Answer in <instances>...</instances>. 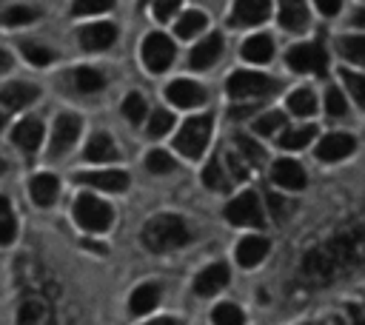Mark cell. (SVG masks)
Returning <instances> with one entry per match:
<instances>
[{
    "label": "cell",
    "instance_id": "25",
    "mask_svg": "<svg viewBox=\"0 0 365 325\" xmlns=\"http://www.w3.org/2000/svg\"><path fill=\"white\" fill-rule=\"evenodd\" d=\"M86 157L91 160V162H106V160H117V145H114V140L108 137V134H94L91 140H88V145H86Z\"/></svg>",
    "mask_w": 365,
    "mask_h": 325
},
{
    "label": "cell",
    "instance_id": "14",
    "mask_svg": "<svg viewBox=\"0 0 365 325\" xmlns=\"http://www.w3.org/2000/svg\"><path fill=\"white\" fill-rule=\"evenodd\" d=\"M77 180L91 185V188L117 191V194L128 188V174L125 171H114V168H108V171H86V174H77Z\"/></svg>",
    "mask_w": 365,
    "mask_h": 325
},
{
    "label": "cell",
    "instance_id": "23",
    "mask_svg": "<svg viewBox=\"0 0 365 325\" xmlns=\"http://www.w3.org/2000/svg\"><path fill=\"white\" fill-rule=\"evenodd\" d=\"M242 57L251 63H268L274 57V43L268 34H254L242 43Z\"/></svg>",
    "mask_w": 365,
    "mask_h": 325
},
{
    "label": "cell",
    "instance_id": "27",
    "mask_svg": "<svg viewBox=\"0 0 365 325\" xmlns=\"http://www.w3.org/2000/svg\"><path fill=\"white\" fill-rule=\"evenodd\" d=\"M314 134H317L314 125H299V128H288V131H282V137H279L277 143H279L282 148H288V151H297V148H305L308 140H314Z\"/></svg>",
    "mask_w": 365,
    "mask_h": 325
},
{
    "label": "cell",
    "instance_id": "9",
    "mask_svg": "<svg viewBox=\"0 0 365 325\" xmlns=\"http://www.w3.org/2000/svg\"><path fill=\"white\" fill-rule=\"evenodd\" d=\"M80 137V117L77 114H60L51 131V154L68 151Z\"/></svg>",
    "mask_w": 365,
    "mask_h": 325
},
{
    "label": "cell",
    "instance_id": "39",
    "mask_svg": "<svg viewBox=\"0 0 365 325\" xmlns=\"http://www.w3.org/2000/svg\"><path fill=\"white\" fill-rule=\"evenodd\" d=\"M34 17H37V11L29 9V6H11V9H6V11L0 14V20L9 23V26H23V23H29V20H34Z\"/></svg>",
    "mask_w": 365,
    "mask_h": 325
},
{
    "label": "cell",
    "instance_id": "16",
    "mask_svg": "<svg viewBox=\"0 0 365 325\" xmlns=\"http://www.w3.org/2000/svg\"><path fill=\"white\" fill-rule=\"evenodd\" d=\"M271 174H274V182L282 185V188H288V191L305 188V171H302V165L297 160H285V157L277 160Z\"/></svg>",
    "mask_w": 365,
    "mask_h": 325
},
{
    "label": "cell",
    "instance_id": "28",
    "mask_svg": "<svg viewBox=\"0 0 365 325\" xmlns=\"http://www.w3.org/2000/svg\"><path fill=\"white\" fill-rule=\"evenodd\" d=\"M336 46H339V54H342L345 60L365 66V37H362V34H356V37L348 34V37H342Z\"/></svg>",
    "mask_w": 365,
    "mask_h": 325
},
{
    "label": "cell",
    "instance_id": "35",
    "mask_svg": "<svg viewBox=\"0 0 365 325\" xmlns=\"http://www.w3.org/2000/svg\"><path fill=\"white\" fill-rule=\"evenodd\" d=\"M171 125H174V114L165 111V108H157V111L151 114V120H148V134H151V137H163Z\"/></svg>",
    "mask_w": 365,
    "mask_h": 325
},
{
    "label": "cell",
    "instance_id": "50",
    "mask_svg": "<svg viewBox=\"0 0 365 325\" xmlns=\"http://www.w3.org/2000/svg\"><path fill=\"white\" fill-rule=\"evenodd\" d=\"M145 325H177V319H171V316H160V319H151V322H145Z\"/></svg>",
    "mask_w": 365,
    "mask_h": 325
},
{
    "label": "cell",
    "instance_id": "45",
    "mask_svg": "<svg viewBox=\"0 0 365 325\" xmlns=\"http://www.w3.org/2000/svg\"><path fill=\"white\" fill-rule=\"evenodd\" d=\"M268 208H271L274 220H282V217L288 214V202H285L279 194H274V191H268Z\"/></svg>",
    "mask_w": 365,
    "mask_h": 325
},
{
    "label": "cell",
    "instance_id": "37",
    "mask_svg": "<svg viewBox=\"0 0 365 325\" xmlns=\"http://www.w3.org/2000/svg\"><path fill=\"white\" fill-rule=\"evenodd\" d=\"M145 168L151 171V174H168V171H174V160L165 154V151H148V157H145Z\"/></svg>",
    "mask_w": 365,
    "mask_h": 325
},
{
    "label": "cell",
    "instance_id": "3",
    "mask_svg": "<svg viewBox=\"0 0 365 325\" xmlns=\"http://www.w3.org/2000/svg\"><path fill=\"white\" fill-rule=\"evenodd\" d=\"M277 88V83L259 71H234L228 77V94L234 100H251V97H265Z\"/></svg>",
    "mask_w": 365,
    "mask_h": 325
},
{
    "label": "cell",
    "instance_id": "21",
    "mask_svg": "<svg viewBox=\"0 0 365 325\" xmlns=\"http://www.w3.org/2000/svg\"><path fill=\"white\" fill-rule=\"evenodd\" d=\"M37 86H31V83H9L3 91H0V103L6 105V108H23V105H29V103H34L37 100Z\"/></svg>",
    "mask_w": 365,
    "mask_h": 325
},
{
    "label": "cell",
    "instance_id": "53",
    "mask_svg": "<svg viewBox=\"0 0 365 325\" xmlns=\"http://www.w3.org/2000/svg\"><path fill=\"white\" fill-rule=\"evenodd\" d=\"M0 171H3V157H0Z\"/></svg>",
    "mask_w": 365,
    "mask_h": 325
},
{
    "label": "cell",
    "instance_id": "41",
    "mask_svg": "<svg viewBox=\"0 0 365 325\" xmlns=\"http://www.w3.org/2000/svg\"><path fill=\"white\" fill-rule=\"evenodd\" d=\"M123 114L128 123H140L145 117V100L140 94H128L125 103H123Z\"/></svg>",
    "mask_w": 365,
    "mask_h": 325
},
{
    "label": "cell",
    "instance_id": "36",
    "mask_svg": "<svg viewBox=\"0 0 365 325\" xmlns=\"http://www.w3.org/2000/svg\"><path fill=\"white\" fill-rule=\"evenodd\" d=\"M285 125V114L282 111H268V114H262L257 123H254V131L257 134H274V131H279Z\"/></svg>",
    "mask_w": 365,
    "mask_h": 325
},
{
    "label": "cell",
    "instance_id": "13",
    "mask_svg": "<svg viewBox=\"0 0 365 325\" xmlns=\"http://www.w3.org/2000/svg\"><path fill=\"white\" fill-rule=\"evenodd\" d=\"M225 285H228V268H225L222 262H214V265L202 268V271L197 274V279H194V291H197L200 296H214V294L222 291Z\"/></svg>",
    "mask_w": 365,
    "mask_h": 325
},
{
    "label": "cell",
    "instance_id": "15",
    "mask_svg": "<svg viewBox=\"0 0 365 325\" xmlns=\"http://www.w3.org/2000/svg\"><path fill=\"white\" fill-rule=\"evenodd\" d=\"M114 37H117L114 23H91V26H86V29L80 31V43H83V48H88V51H103V48H108V46L114 43Z\"/></svg>",
    "mask_w": 365,
    "mask_h": 325
},
{
    "label": "cell",
    "instance_id": "12",
    "mask_svg": "<svg viewBox=\"0 0 365 325\" xmlns=\"http://www.w3.org/2000/svg\"><path fill=\"white\" fill-rule=\"evenodd\" d=\"M271 14V0H237L231 23L234 26H257Z\"/></svg>",
    "mask_w": 365,
    "mask_h": 325
},
{
    "label": "cell",
    "instance_id": "33",
    "mask_svg": "<svg viewBox=\"0 0 365 325\" xmlns=\"http://www.w3.org/2000/svg\"><path fill=\"white\" fill-rule=\"evenodd\" d=\"M234 140H237V148L242 151L245 162H251V165H262V162H265V151H262L259 143H254V140L245 137V134H237Z\"/></svg>",
    "mask_w": 365,
    "mask_h": 325
},
{
    "label": "cell",
    "instance_id": "46",
    "mask_svg": "<svg viewBox=\"0 0 365 325\" xmlns=\"http://www.w3.org/2000/svg\"><path fill=\"white\" fill-rule=\"evenodd\" d=\"M228 168L234 171V177H237V180H245V177H248V168H245V157H237L234 151L228 154Z\"/></svg>",
    "mask_w": 365,
    "mask_h": 325
},
{
    "label": "cell",
    "instance_id": "5",
    "mask_svg": "<svg viewBox=\"0 0 365 325\" xmlns=\"http://www.w3.org/2000/svg\"><path fill=\"white\" fill-rule=\"evenodd\" d=\"M225 220L234 222V225H251V228H259V225L265 222L259 197H257L254 191H242L240 197H234V200L225 205Z\"/></svg>",
    "mask_w": 365,
    "mask_h": 325
},
{
    "label": "cell",
    "instance_id": "18",
    "mask_svg": "<svg viewBox=\"0 0 365 325\" xmlns=\"http://www.w3.org/2000/svg\"><path fill=\"white\" fill-rule=\"evenodd\" d=\"M265 254H268V239L265 237H245V239H240V245H237V262L242 265V268H254V265H259L262 259H265Z\"/></svg>",
    "mask_w": 365,
    "mask_h": 325
},
{
    "label": "cell",
    "instance_id": "30",
    "mask_svg": "<svg viewBox=\"0 0 365 325\" xmlns=\"http://www.w3.org/2000/svg\"><path fill=\"white\" fill-rule=\"evenodd\" d=\"M288 108H291L294 114H299V117H308V114L317 111V97H314L308 88H297V91L288 97Z\"/></svg>",
    "mask_w": 365,
    "mask_h": 325
},
{
    "label": "cell",
    "instance_id": "19",
    "mask_svg": "<svg viewBox=\"0 0 365 325\" xmlns=\"http://www.w3.org/2000/svg\"><path fill=\"white\" fill-rule=\"evenodd\" d=\"M11 140H14V145L23 148V151H34V148L40 145V140H43V123L34 120V117L17 123L14 131H11Z\"/></svg>",
    "mask_w": 365,
    "mask_h": 325
},
{
    "label": "cell",
    "instance_id": "47",
    "mask_svg": "<svg viewBox=\"0 0 365 325\" xmlns=\"http://www.w3.org/2000/svg\"><path fill=\"white\" fill-rule=\"evenodd\" d=\"M317 3V9L325 14V17H334L336 11H339V6H342V0H314Z\"/></svg>",
    "mask_w": 365,
    "mask_h": 325
},
{
    "label": "cell",
    "instance_id": "20",
    "mask_svg": "<svg viewBox=\"0 0 365 325\" xmlns=\"http://www.w3.org/2000/svg\"><path fill=\"white\" fill-rule=\"evenodd\" d=\"M220 54H222V37L220 34H208L202 43H197L191 48V66L194 68H208L211 63H217Z\"/></svg>",
    "mask_w": 365,
    "mask_h": 325
},
{
    "label": "cell",
    "instance_id": "1",
    "mask_svg": "<svg viewBox=\"0 0 365 325\" xmlns=\"http://www.w3.org/2000/svg\"><path fill=\"white\" fill-rule=\"evenodd\" d=\"M188 237H191V234H188V225H185L180 217H174V214H157V217H151V220L145 222V228H143V242H145L151 251H157V254L185 245Z\"/></svg>",
    "mask_w": 365,
    "mask_h": 325
},
{
    "label": "cell",
    "instance_id": "48",
    "mask_svg": "<svg viewBox=\"0 0 365 325\" xmlns=\"http://www.w3.org/2000/svg\"><path fill=\"white\" fill-rule=\"evenodd\" d=\"M348 311H351V319H354V322H356V325H365V316H362V311H359V308H356V305H351V308H348Z\"/></svg>",
    "mask_w": 365,
    "mask_h": 325
},
{
    "label": "cell",
    "instance_id": "22",
    "mask_svg": "<svg viewBox=\"0 0 365 325\" xmlns=\"http://www.w3.org/2000/svg\"><path fill=\"white\" fill-rule=\"evenodd\" d=\"M29 191H31V200H34L37 205H51V202L57 200L60 182H57L54 174H37V177L31 180V185H29Z\"/></svg>",
    "mask_w": 365,
    "mask_h": 325
},
{
    "label": "cell",
    "instance_id": "4",
    "mask_svg": "<svg viewBox=\"0 0 365 325\" xmlns=\"http://www.w3.org/2000/svg\"><path fill=\"white\" fill-rule=\"evenodd\" d=\"M74 220L86 231H106L111 225V208L94 194H80L74 202Z\"/></svg>",
    "mask_w": 365,
    "mask_h": 325
},
{
    "label": "cell",
    "instance_id": "34",
    "mask_svg": "<svg viewBox=\"0 0 365 325\" xmlns=\"http://www.w3.org/2000/svg\"><path fill=\"white\" fill-rule=\"evenodd\" d=\"M211 319H214V325H242V322H245L242 311H240L237 305H231V302L217 305L214 314H211Z\"/></svg>",
    "mask_w": 365,
    "mask_h": 325
},
{
    "label": "cell",
    "instance_id": "6",
    "mask_svg": "<svg viewBox=\"0 0 365 325\" xmlns=\"http://www.w3.org/2000/svg\"><path fill=\"white\" fill-rule=\"evenodd\" d=\"M285 60H288V66L294 68V71H311V74H325V68H328V54H325V48H322V43H299V46H294L288 54H285Z\"/></svg>",
    "mask_w": 365,
    "mask_h": 325
},
{
    "label": "cell",
    "instance_id": "49",
    "mask_svg": "<svg viewBox=\"0 0 365 325\" xmlns=\"http://www.w3.org/2000/svg\"><path fill=\"white\" fill-rule=\"evenodd\" d=\"M9 66H11V54L6 48H0V71H6Z\"/></svg>",
    "mask_w": 365,
    "mask_h": 325
},
{
    "label": "cell",
    "instance_id": "42",
    "mask_svg": "<svg viewBox=\"0 0 365 325\" xmlns=\"http://www.w3.org/2000/svg\"><path fill=\"white\" fill-rule=\"evenodd\" d=\"M23 54H26V60H29V63H34V66H46V63H51V60H54L51 48L40 46V43H26V46H23Z\"/></svg>",
    "mask_w": 365,
    "mask_h": 325
},
{
    "label": "cell",
    "instance_id": "44",
    "mask_svg": "<svg viewBox=\"0 0 365 325\" xmlns=\"http://www.w3.org/2000/svg\"><path fill=\"white\" fill-rule=\"evenodd\" d=\"M177 9H180V0H154V17L157 20H168Z\"/></svg>",
    "mask_w": 365,
    "mask_h": 325
},
{
    "label": "cell",
    "instance_id": "2",
    "mask_svg": "<svg viewBox=\"0 0 365 325\" xmlns=\"http://www.w3.org/2000/svg\"><path fill=\"white\" fill-rule=\"evenodd\" d=\"M208 137H211V117L208 114H200V117H191L182 123V128L177 131V140H174V148L185 157H200L208 145Z\"/></svg>",
    "mask_w": 365,
    "mask_h": 325
},
{
    "label": "cell",
    "instance_id": "24",
    "mask_svg": "<svg viewBox=\"0 0 365 325\" xmlns=\"http://www.w3.org/2000/svg\"><path fill=\"white\" fill-rule=\"evenodd\" d=\"M157 302H160V285H157V282H143V285L131 294L128 308H131V314H148Z\"/></svg>",
    "mask_w": 365,
    "mask_h": 325
},
{
    "label": "cell",
    "instance_id": "11",
    "mask_svg": "<svg viewBox=\"0 0 365 325\" xmlns=\"http://www.w3.org/2000/svg\"><path fill=\"white\" fill-rule=\"evenodd\" d=\"M354 148H356V140H354L351 134L334 131V134H325V137L317 143V157H319V160H328V162H334V160H342V157H348Z\"/></svg>",
    "mask_w": 365,
    "mask_h": 325
},
{
    "label": "cell",
    "instance_id": "31",
    "mask_svg": "<svg viewBox=\"0 0 365 325\" xmlns=\"http://www.w3.org/2000/svg\"><path fill=\"white\" fill-rule=\"evenodd\" d=\"M202 182H205L211 191H228V188H231V182H228V177H225V171H222V162H217V160H211V162L202 168Z\"/></svg>",
    "mask_w": 365,
    "mask_h": 325
},
{
    "label": "cell",
    "instance_id": "43",
    "mask_svg": "<svg viewBox=\"0 0 365 325\" xmlns=\"http://www.w3.org/2000/svg\"><path fill=\"white\" fill-rule=\"evenodd\" d=\"M114 6V0H74V14H103Z\"/></svg>",
    "mask_w": 365,
    "mask_h": 325
},
{
    "label": "cell",
    "instance_id": "51",
    "mask_svg": "<svg viewBox=\"0 0 365 325\" xmlns=\"http://www.w3.org/2000/svg\"><path fill=\"white\" fill-rule=\"evenodd\" d=\"M354 23H356V26H362V29H365V9H359V11H356V14H354Z\"/></svg>",
    "mask_w": 365,
    "mask_h": 325
},
{
    "label": "cell",
    "instance_id": "40",
    "mask_svg": "<svg viewBox=\"0 0 365 325\" xmlns=\"http://www.w3.org/2000/svg\"><path fill=\"white\" fill-rule=\"evenodd\" d=\"M325 111L328 117H342L348 111V103H345V94L339 88H328L325 91Z\"/></svg>",
    "mask_w": 365,
    "mask_h": 325
},
{
    "label": "cell",
    "instance_id": "32",
    "mask_svg": "<svg viewBox=\"0 0 365 325\" xmlns=\"http://www.w3.org/2000/svg\"><path fill=\"white\" fill-rule=\"evenodd\" d=\"M74 86H77L80 91H97V88H103V86H106V77H103L97 68L83 66V68H77V71H74Z\"/></svg>",
    "mask_w": 365,
    "mask_h": 325
},
{
    "label": "cell",
    "instance_id": "26",
    "mask_svg": "<svg viewBox=\"0 0 365 325\" xmlns=\"http://www.w3.org/2000/svg\"><path fill=\"white\" fill-rule=\"evenodd\" d=\"M208 26V17L202 14V11H185L180 20H177V26H174V31H177V37H182V40H188V37H194L197 31H202Z\"/></svg>",
    "mask_w": 365,
    "mask_h": 325
},
{
    "label": "cell",
    "instance_id": "17",
    "mask_svg": "<svg viewBox=\"0 0 365 325\" xmlns=\"http://www.w3.org/2000/svg\"><path fill=\"white\" fill-rule=\"evenodd\" d=\"M279 26L285 31L308 29V6L302 0H279Z\"/></svg>",
    "mask_w": 365,
    "mask_h": 325
},
{
    "label": "cell",
    "instance_id": "29",
    "mask_svg": "<svg viewBox=\"0 0 365 325\" xmlns=\"http://www.w3.org/2000/svg\"><path fill=\"white\" fill-rule=\"evenodd\" d=\"M14 237H17V222H14L11 202L6 197H0V245L14 242Z\"/></svg>",
    "mask_w": 365,
    "mask_h": 325
},
{
    "label": "cell",
    "instance_id": "8",
    "mask_svg": "<svg viewBox=\"0 0 365 325\" xmlns=\"http://www.w3.org/2000/svg\"><path fill=\"white\" fill-rule=\"evenodd\" d=\"M51 305L43 294H29L17 308V325H51Z\"/></svg>",
    "mask_w": 365,
    "mask_h": 325
},
{
    "label": "cell",
    "instance_id": "52",
    "mask_svg": "<svg viewBox=\"0 0 365 325\" xmlns=\"http://www.w3.org/2000/svg\"><path fill=\"white\" fill-rule=\"evenodd\" d=\"M3 125H6V114L0 111V128H3Z\"/></svg>",
    "mask_w": 365,
    "mask_h": 325
},
{
    "label": "cell",
    "instance_id": "10",
    "mask_svg": "<svg viewBox=\"0 0 365 325\" xmlns=\"http://www.w3.org/2000/svg\"><path fill=\"white\" fill-rule=\"evenodd\" d=\"M165 97L180 108H194V105L205 103V88L200 83H194V80H174L165 88Z\"/></svg>",
    "mask_w": 365,
    "mask_h": 325
},
{
    "label": "cell",
    "instance_id": "38",
    "mask_svg": "<svg viewBox=\"0 0 365 325\" xmlns=\"http://www.w3.org/2000/svg\"><path fill=\"white\" fill-rule=\"evenodd\" d=\"M342 80H345V86H348V91L354 94V100L365 108V74H356V71H348V68H342Z\"/></svg>",
    "mask_w": 365,
    "mask_h": 325
},
{
    "label": "cell",
    "instance_id": "7",
    "mask_svg": "<svg viewBox=\"0 0 365 325\" xmlns=\"http://www.w3.org/2000/svg\"><path fill=\"white\" fill-rule=\"evenodd\" d=\"M143 60H145V66L151 71H165L171 66V60H174V43L163 31L148 34L145 43H143Z\"/></svg>",
    "mask_w": 365,
    "mask_h": 325
}]
</instances>
